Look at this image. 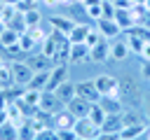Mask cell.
Here are the masks:
<instances>
[{"label":"cell","mask_w":150,"mask_h":140,"mask_svg":"<svg viewBox=\"0 0 150 140\" xmlns=\"http://www.w3.org/2000/svg\"><path fill=\"white\" fill-rule=\"evenodd\" d=\"M143 96L145 91L134 82V79H120V98L124 105H131V107H141L143 105Z\"/></svg>","instance_id":"obj_1"},{"label":"cell","mask_w":150,"mask_h":140,"mask_svg":"<svg viewBox=\"0 0 150 140\" xmlns=\"http://www.w3.org/2000/svg\"><path fill=\"white\" fill-rule=\"evenodd\" d=\"M94 84L101 96H120V77H115V75L103 72V75L94 77Z\"/></svg>","instance_id":"obj_2"},{"label":"cell","mask_w":150,"mask_h":140,"mask_svg":"<svg viewBox=\"0 0 150 140\" xmlns=\"http://www.w3.org/2000/svg\"><path fill=\"white\" fill-rule=\"evenodd\" d=\"M9 65H12L14 86H19V89H26V86H28V82H30V77H33V70H30V65H28L26 61H12Z\"/></svg>","instance_id":"obj_3"},{"label":"cell","mask_w":150,"mask_h":140,"mask_svg":"<svg viewBox=\"0 0 150 140\" xmlns=\"http://www.w3.org/2000/svg\"><path fill=\"white\" fill-rule=\"evenodd\" d=\"M68 37L66 35H61V33H56V30H49V35L42 40V44H40V51L47 56V58H54V54L63 47V42H66Z\"/></svg>","instance_id":"obj_4"},{"label":"cell","mask_w":150,"mask_h":140,"mask_svg":"<svg viewBox=\"0 0 150 140\" xmlns=\"http://www.w3.org/2000/svg\"><path fill=\"white\" fill-rule=\"evenodd\" d=\"M75 96L84 98V100H87V103H91V105L101 100V93H98V89H96L94 79H82V82H75Z\"/></svg>","instance_id":"obj_5"},{"label":"cell","mask_w":150,"mask_h":140,"mask_svg":"<svg viewBox=\"0 0 150 140\" xmlns=\"http://www.w3.org/2000/svg\"><path fill=\"white\" fill-rule=\"evenodd\" d=\"M73 131L77 133V138H91V140H96V135L101 133V128H98L89 117H80V119H75Z\"/></svg>","instance_id":"obj_6"},{"label":"cell","mask_w":150,"mask_h":140,"mask_svg":"<svg viewBox=\"0 0 150 140\" xmlns=\"http://www.w3.org/2000/svg\"><path fill=\"white\" fill-rule=\"evenodd\" d=\"M96 30H98V33H101V37H103V40H108V42L122 35V28L117 26V21H115V19H98V21H96Z\"/></svg>","instance_id":"obj_7"},{"label":"cell","mask_w":150,"mask_h":140,"mask_svg":"<svg viewBox=\"0 0 150 140\" xmlns=\"http://www.w3.org/2000/svg\"><path fill=\"white\" fill-rule=\"evenodd\" d=\"M61 107H66L63 103H61V98L54 93V91H42V96H40V110L42 112H47V114H54V112H59Z\"/></svg>","instance_id":"obj_8"},{"label":"cell","mask_w":150,"mask_h":140,"mask_svg":"<svg viewBox=\"0 0 150 140\" xmlns=\"http://www.w3.org/2000/svg\"><path fill=\"white\" fill-rule=\"evenodd\" d=\"M47 23H49V28L52 30H56V33H61V35H70V30H73V26H75V21L73 19H68V16H63V14H52L49 19H47Z\"/></svg>","instance_id":"obj_9"},{"label":"cell","mask_w":150,"mask_h":140,"mask_svg":"<svg viewBox=\"0 0 150 140\" xmlns=\"http://www.w3.org/2000/svg\"><path fill=\"white\" fill-rule=\"evenodd\" d=\"M68 63H59V65H52L49 68V84H47V91H54L59 84H63L68 79Z\"/></svg>","instance_id":"obj_10"},{"label":"cell","mask_w":150,"mask_h":140,"mask_svg":"<svg viewBox=\"0 0 150 140\" xmlns=\"http://www.w3.org/2000/svg\"><path fill=\"white\" fill-rule=\"evenodd\" d=\"M89 61H94V63H105V61H110V42H108V40H101L98 44L89 47Z\"/></svg>","instance_id":"obj_11"},{"label":"cell","mask_w":150,"mask_h":140,"mask_svg":"<svg viewBox=\"0 0 150 140\" xmlns=\"http://www.w3.org/2000/svg\"><path fill=\"white\" fill-rule=\"evenodd\" d=\"M122 117V124L124 126H131V124H148L145 121V114L141 107H131V105H124V110L120 112Z\"/></svg>","instance_id":"obj_12"},{"label":"cell","mask_w":150,"mask_h":140,"mask_svg":"<svg viewBox=\"0 0 150 140\" xmlns=\"http://www.w3.org/2000/svg\"><path fill=\"white\" fill-rule=\"evenodd\" d=\"M52 126L59 131V128H73L75 126V117L68 112V107H61L59 112L52 114Z\"/></svg>","instance_id":"obj_13"},{"label":"cell","mask_w":150,"mask_h":140,"mask_svg":"<svg viewBox=\"0 0 150 140\" xmlns=\"http://www.w3.org/2000/svg\"><path fill=\"white\" fill-rule=\"evenodd\" d=\"M89 61V47L84 42H70V63L82 65Z\"/></svg>","instance_id":"obj_14"},{"label":"cell","mask_w":150,"mask_h":140,"mask_svg":"<svg viewBox=\"0 0 150 140\" xmlns=\"http://www.w3.org/2000/svg\"><path fill=\"white\" fill-rule=\"evenodd\" d=\"M26 63L30 65V70L33 72H40V70H49L54 63H52V58H47L42 51L40 54H26Z\"/></svg>","instance_id":"obj_15"},{"label":"cell","mask_w":150,"mask_h":140,"mask_svg":"<svg viewBox=\"0 0 150 140\" xmlns=\"http://www.w3.org/2000/svg\"><path fill=\"white\" fill-rule=\"evenodd\" d=\"M98 105L105 110V114H120L124 110V103H122L120 96H101Z\"/></svg>","instance_id":"obj_16"},{"label":"cell","mask_w":150,"mask_h":140,"mask_svg":"<svg viewBox=\"0 0 150 140\" xmlns=\"http://www.w3.org/2000/svg\"><path fill=\"white\" fill-rule=\"evenodd\" d=\"M66 107H68V112H70L75 119H80V117H87V114H89V107H91V103H87L84 98L75 96L70 103H66Z\"/></svg>","instance_id":"obj_17"},{"label":"cell","mask_w":150,"mask_h":140,"mask_svg":"<svg viewBox=\"0 0 150 140\" xmlns=\"http://www.w3.org/2000/svg\"><path fill=\"white\" fill-rule=\"evenodd\" d=\"M129 54H131V49H129L127 40H115V42H110V61H124Z\"/></svg>","instance_id":"obj_18"},{"label":"cell","mask_w":150,"mask_h":140,"mask_svg":"<svg viewBox=\"0 0 150 140\" xmlns=\"http://www.w3.org/2000/svg\"><path fill=\"white\" fill-rule=\"evenodd\" d=\"M145 131H148V124H131V126H122L120 138H122V140H138L141 135H145Z\"/></svg>","instance_id":"obj_19"},{"label":"cell","mask_w":150,"mask_h":140,"mask_svg":"<svg viewBox=\"0 0 150 140\" xmlns=\"http://www.w3.org/2000/svg\"><path fill=\"white\" fill-rule=\"evenodd\" d=\"M115 21H117V26H120L122 30H129V28L136 26V19H134L131 9H122V7H117V12H115Z\"/></svg>","instance_id":"obj_20"},{"label":"cell","mask_w":150,"mask_h":140,"mask_svg":"<svg viewBox=\"0 0 150 140\" xmlns=\"http://www.w3.org/2000/svg\"><path fill=\"white\" fill-rule=\"evenodd\" d=\"M54 93L61 98V103H63V105H66V103H70V100L75 98V82L66 79L63 84H59V86L54 89Z\"/></svg>","instance_id":"obj_21"},{"label":"cell","mask_w":150,"mask_h":140,"mask_svg":"<svg viewBox=\"0 0 150 140\" xmlns=\"http://www.w3.org/2000/svg\"><path fill=\"white\" fill-rule=\"evenodd\" d=\"M82 9H84V14H87L89 19L98 21V19L103 16V0H84V2H82Z\"/></svg>","instance_id":"obj_22"},{"label":"cell","mask_w":150,"mask_h":140,"mask_svg":"<svg viewBox=\"0 0 150 140\" xmlns=\"http://www.w3.org/2000/svg\"><path fill=\"white\" fill-rule=\"evenodd\" d=\"M14 89V77H12V65L9 63H0V91H9Z\"/></svg>","instance_id":"obj_23"},{"label":"cell","mask_w":150,"mask_h":140,"mask_svg":"<svg viewBox=\"0 0 150 140\" xmlns=\"http://www.w3.org/2000/svg\"><path fill=\"white\" fill-rule=\"evenodd\" d=\"M49 84V70H40V72H33L30 82H28V89H38V91H45Z\"/></svg>","instance_id":"obj_24"},{"label":"cell","mask_w":150,"mask_h":140,"mask_svg":"<svg viewBox=\"0 0 150 140\" xmlns=\"http://www.w3.org/2000/svg\"><path fill=\"white\" fill-rule=\"evenodd\" d=\"M122 126H124V124H122V117H120V114H108L105 121L101 124V131H103V133H120Z\"/></svg>","instance_id":"obj_25"},{"label":"cell","mask_w":150,"mask_h":140,"mask_svg":"<svg viewBox=\"0 0 150 140\" xmlns=\"http://www.w3.org/2000/svg\"><path fill=\"white\" fill-rule=\"evenodd\" d=\"M0 140H19V126L14 121L0 124Z\"/></svg>","instance_id":"obj_26"},{"label":"cell","mask_w":150,"mask_h":140,"mask_svg":"<svg viewBox=\"0 0 150 140\" xmlns=\"http://www.w3.org/2000/svg\"><path fill=\"white\" fill-rule=\"evenodd\" d=\"M89 28H91V26H87V23H75L73 30H70V35H68V42H84Z\"/></svg>","instance_id":"obj_27"},{"label":"cell","mask_w":150,"mask_h":140,"mask_svg":"<svg viewBox=\"0 0 150 140\" xmlns=\"http://www.w3.org/2000/svg\"><path fill=\"white\" fill-rule=\"evenodd\" d=\"M87 117H89V119H91V121H94V124L101 128V124L105 121V117H108V114H105V110H103L98 103H94V105L89 107V114H87Z\"/></svg>","instance_id":"obj_28"},{"label":"cell","mask_w":150,"mask_h":140,"mask_svg":"<svg viewBox=\"0 0 150 140\" xmlns=\"http://www.w3.org/2000/svg\"><path fill=\"white\" fill-rule=\"evenodd\" d=\"M23 21H26V26H28V28H30V26L42 23V14H40V9H38V7H28V9L23 12Z\"/></svg>","instance_id":"obj_29"},{"label":"cell","mask_w":150,"mask_h":140,"mask_svg":"<svg viewBox=\"0 0 150 140\" xmlns=\"http://www.w3.org/2000/svg\"><path fill=\"white\" fill-rule=\"evenodd\" d=\"M19 47H21V51H23V56H26V54H33V51L38 49V42H35L28 33H23V35L19 37Z\"/></svg>","instance_id":"obj_30"},{"label":"cell","mask_w":150,"mask_h":140,"mask_svg":"<svg viewBox=\"0 0 150 140\" xmlns=\"http://www.w3.org/2000/svg\"><path fill=\"white\" fill-rule=\"evenodd\" d=\"M35 133H38V131H35V126H33L28 119H26L23 124H19V140H33Z\"/></svg>","instance_id":"obj_31"},{"label":"cell","mask_w":150,"mask_h":140,"mask_svg":"<svg viewBox=\"0 0 150 140\" xmlns=\"http://www.w3.org/2000/svg\"><path fill=\"white\" fill-rule=\"evenodd\" d=\"M33 140H59V133H56L54 126H45V128H40V131L35 133Z\"/></svg>","instance_id":"obj_32"},{"label":"cell","mask_w":150,"mask_h":140,"mask_svg":"<svg viewBox=\"0 0 150 140\" xmlns=\"http://www.w3.org/2000/svg\"><path fill=\"white\" fill-rule=\"evenodd\" d=\"M127 44H129V49H131L134 54H141V49H143L145 40H141V37H136V35H131V33H129V37H127Z\"/></svg>","instance_id":"obj_33"},{"label":"cell","mask_w":150,"mask_h":140,"mask_svg":"<svg viewBox=\"0 0 150 140\" xmlns=\"http://www.w3.org/2000/svg\"><path fill=\"white\" fill-rule=\"evenodd\" d=\"M103 37H101V33L96 30V28H89V33H87V37H84V44L87 47H94V44H98Z\"/></svg>","instance_id":"obj_34"},{"label":"cell","mask_w":150,"mask_h":140,"mask_svg":"<svg viewBox=\"0 0 150 140\" xmlns=\"http://www.w3.org/2000/svg\"><path fill=\"white\" fill-rule=\"evenodd\" d=\"M59 140H77V133L73 128H59Z\"/></svg>","instance_id":"obj_35"},{"label":"cell","mask_w":150,"mask_h":140,"mask_svg":"<svg viewBox=\"0 0 150 140\" xmlns=\"http://www.w3.org/2000/svg\"><path fill=\"white\" fill-rule=\"evenodd\" d=\"M141 110H143V114H145V121L150 124V91L143 96V105H141Z\"/></svg>","instance_id":"obj_36"},{"label":"cell","mask_w":150,"mask_h":140,"mask_svg":"<svg viewBox=\"0 0 150 140\" xmlns=\"http://www.w3.org/2000/svg\"><path fill=\"white\" fill-rule=\"evenodd\" d=\"M141 77H143L145 82H150V61H143V63H141Z\"/></svg>","instance_id":"obj_37"},{"label":"cell","mask_w":150,"mask_h":140,"mask_svg":"<svg viewBox=\"0 0 150 140\" xmlns=\"http://www.w3.org/2000/svg\"><path fill=\"white\" fill-rule=\"evenodd\" d=\"M96 140H122V138H120V133H103V131H101V133L96 135Z\"/></svg>","instance_id":"obj_38"},{"label":"cell","mask_w":150,"mask_h":140,"mask_svg":"<svg viewBox=\"0 0 150 140\" xmlns=\"http://www.w3.org/2000/svg\"><path fill=\"white\" fill-rule=\"evenodd\" d=\"M138 56H141V61H150V40L143 44V49H141V54H138Z\"/></svg>","instance_id":"obj_39"},{"label":"cell","mask_w":150,"mask_h":140,"mask_svg":"<svg viewBox=\"0 0 150 140\" xmlns=\"http://www.w3.org/2000/svg\"><path fill=\"white\" fill-rule=\"evenodd\" d=\"M40 2H42L45 7H59V5H61V0H40Z\"/></svg>","instance_id":"obj_40"},{"label":"cell","mask_w":150,"mask_h":140,"mask_svg":"<svg viewBox=\"0 0 150 140\" xmlns=\"http://www.w3.org/2000/svg\"><path fill=\"white\" fill-rule=\"evenodd\" d=\"M5 28H7V23H2V21H0V35L5 33Z\"/></svg>","instance_id":"obj_41"},{"label":"cell","mask_w":150,"mask_h":140,"mask_svg":"<svg viewBox=\"0 0 150 140\" xmlns=\"http://www.w3.org/2000/svg\"><path fill=\"white\" fill-rule=\"evenodd\" d=\"M2 7H5V2H0V21H2Z\"/></svg>","instance_id":"obj_42"},{"label":"cell","mask_w":150,"mask_h":140,"mask_svg":"<svg viewBox=\"0 0 150 140\" xmlns=\"http://www.w3.org/2000/svg\"><path fill=\"white\" fill-rule=\"evenodd\" d=\"M145 9H148V12H150V0H145Z\"/></svg>","instance_id":"obj_43"},{"label":"cell","mask_w":150,"mask_h":140,"mask_svg":"<svg viewBox=\"0 0 150 140\" xmlns=\"http://www.w3.org/2000/svg\"><path fill=\"white\" fill-rule=\"evenodd\" d=\"M77 140H91V138H77Z\"/></svg>","instance_id":"obj_44"},{"label":"cell","mask_w":150,"mask_h":140,"mask_svg":"<svg viewBox=\"0 0 150 140\" xmlns=\"http://www.w3.org/2000/svg\"><path fill=\"white\" fill-rule=\"evenodd\" d=\"M2 61H5V58H2V56H0V63H2Z\"/></svg>","instance_id":"obj_45"},{"label":"cell","mask_w":150,"mask_h":140,"mask_svg":"<svg viewBox=\"0 0 150 140\" xmlns=\"http://www.w3.org/2000/svg\"><path fill=\"white\" fill-rule=\"evenodd\" d=\"M0 2H2V0H0Z\"/></svg>","instance_id":"obj_46"}]
</instances>
